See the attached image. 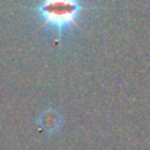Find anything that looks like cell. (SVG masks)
Wrapping results in <instances>:
<instances>
[{
    "mask_svg": "<svg viewBox=\"0 0 150 150\" xmlns=\"http://www.w3.org/2000/svg\"><path fill=\"white\" fill-rule=\"evenodd\" d=\"M91 9L90 7L83 5L79 0H41V3L32 8L34 13L41 18L37 30L52 28L57 30V42H59L65 36V32L70 26L80 29L78 24L80 15L84 11Z\"/></svg>",
    "mask_w": 150,
    "mask_h": 150,
    "instance_id": "obj_1",
    "label": "cell"
}]
</instances>
